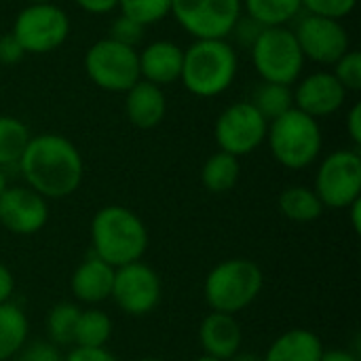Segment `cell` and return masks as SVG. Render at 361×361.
<instances>
[{
    "mask_svg": "<svg viewBox=\"0 0 361 361\" xmlns=\"http://www.w3.org/2000/svg\"><path fill=\"white\" fill-rule=\"evenodd\" d=\"M11 34L21 44L23 53L47 55L57 51L70 34V17L55 2L25 4L15 21Z\"/></svg>",
    "mask_w": 361,
    "mask_h": 361,
    "instance_id": "cell-8",
    "label": "cell"
},
{
    "mask_svg": "<svg viewBox=\"0 0 361 361\" xmlns=\"http://www.w3.org/2000/svg\"><path fill=\"white\" fill-rule=\"evenodd\" d=\"M319 361H360L353 353H349V351H338V349H334V351H324V355H322V360Z\"/></svg>",
    "mask_w": 361,
    "mask_h": 361,
    "instance_id": "cell-40",
    "label": "cell"
},
{
    "mask_svg": "<svg viewBox=\"0 0 361 361\" xmlns=\"http://www.w3.org/2000/svg\"><path fill=\"white\" fill-rule=\"evenodd\" d=\"M324 207L347 209L361 197V157L357 150H334L328 154L315 178L313 188Z\"/></svg>",
    "mask_w": 361,
    "mask_h": 361,
    "instance_id": "cell-10",
    "label": "cell"
},
{
    "mask_svg": "<svg viewBox=\"0 0 361 361\" xmlns=\"http://www.w3.org/2000/svg\"><path fill=\"white\" fill-rule=\"evenodd\" d=\"M336 80L345 87V91H360L361 89V53L357 51H347L336 63L334 72Z\"/></svg>",
    "mask_w": 361,
    "mask_h": 361,
    "instance_id": "cell-30",
    "label": "cell"
},
{
    "mask_svg": "<svg viewBox=\"0 0 361 361\" xmlns=\"http://www.w3.org/2000/svg\"><path fill=\"white\" fill-rule=\"evenodd\" d=\"M110 336H112V319L104 311H97V309L80 311L76 332H74L76 347L99 349L110 341Z\"/></svg>",
    "mask_w": 361,
    "mask_h": 361,
    "instance_id": "cell-26",
    "label": "cell"
},
{
    "mask_svg": "<svg viewBox=\"0 0 361 361\" xmlns=\"http://www.w3.org/2000/svg\"><path fill=\"white\" fill-rule=\"evenodd\" d=\"M15 357L17 361H63V357L59 355V349L53 343H40V341L23 345V349Z\"/></svg>",
    "mask_w": 361,
    "mask_h": 361,
    "instance_id": "cell-33",
    "label": "cell"
},
{
    "mask_svg": "<svg viewBox=\"0 0 361 361\" xmlns=\"http://www.w3.org/2000/svg\"><path fill=\"white\" fill-rule=\"evenodd\" d=\"M118 8L121 15L146 27L171 15V0H118Z\"/></svg>",
    "mask_w": 361,
    "mask_h": 361,
    "instance_id": "cell-29",
    "label": "cell"
},
{
    "mask_svg": "<svg viewBox=\"0 0 361 361\" xmlns=\"http://www.w3.org/2000/svg\"><path fill=\"white\" fill-rule=\"evenodd\" d=\"M121 311L133 317L148 315L161 302V279L144 262H131L114 271L112 294Z\"/></svg>",
    "mask_w": 361,
    "mask_h": 361,
    "instance_id": "cell-12",
    "label": "cell"
},
{
    "mask_svg": "<svg viewBox=\"0 0 361 361\" xmlns=\"http://www.w3.org/2000/svg\"><path fill=\"white\" fill-rule=\"evenodd\" d=\"M241 176V163L237 157L218 150L216 154H212L201 169V182L209 192L222 195L228 192L237 186Z\"/></svg>",
    "mask_w": 361,
    "mask_h": 361,
    "instance_id": "cell-22",
    "label": "cell"
},
{
    "mask_svg": "<svg viewBox=\"0 0 361 361\" xmlns=\"http://www.w3.org/2000/svg\"><path fill=\"white\" fill-rule=\"evenodd\" d=\"M279 209L292 222H313L324 214L317 192L307 186H290L279 195Z\"/></svg>",
    "mask_w": 361,
    "mask_h": 361,
    "instance_id": "cell-24",
    "label": "cell"
},
{
    "mask_svg": "<svg viewBox=\"0 0 361 361\" xmlns=\"http://www.w3.org/2000/svg\"><path fill=\"white\" fill-rule=\"evenodd\" d=\"M13 290H15V277H13V273H11L6 267L0 262V305L11 300Z\"/></svg>",
    "mask_w": 361,
    "mask_h": 361,
    "instance_id": "cell-39",
    "label": "cell"
},
{
    "mask_svg": "<svg viewBox=\"0 0 361 361\" xmlns=\"http://www.w3.org/2000/svg\"><path fill=\"white\" fill-rule=\"evenodd\" d=\"M252 106L267 118V123H271L294 108L292 87L277 85V82H262L252 95Z\"/></svg>",
    "mask_w": 361,
    "mask_h": 361,
    "instance_id": "cell-25",
    "label": "cell"
},
{
    "mask_svg": "<svg viewBox=\"0 0 361 361\" xmlns=\"http://www.w3.org/2000/svg\"><path fill=\"white\" fill-rule=\"evenodd\" d=\"M199 341L205 351V355L218 357V360H231L239 353L243 343V332L235 315L216 313L212 311L199 328Z\"/></svg>",
    "mask_w": 361,
    "mask_h": 361,
    "instance_id": "cell-17",
    "label": "cell"
},
{
    "mask_svg": "<svg viewBox=\"0 0 361 361\" xmlns=\"http://www.w3.org/2000/svg\"><path fill=\"white\" fill-rule=\"evenodd\" d=\"M167 112V99L161 87L137 80L127 93H125V114L129 123L137 129H154L161 125Z\"/></svg>",
    "mask_w": 361,
    "mask_h": 361,
    "instance_id": "cell-18",
    "label": "cell"
},
{
    "mask_svg": "<svg viewBox=\"0 0 361 361\" xmlns=\"http://www.w3.org/2000/svg\"><path fill=\"white\" fill-rule=\"evenodd\" d=\"M82 66L89 80L110 93H127L142 78L137 49L112 38L93 42L85 53Z\"/></svg>",
    "mask_w": 361,
    "mask_h": 361,
    "instance_id": "cell-7",
    "label": "cell"
},
{
    "mask_svg": "<svg viewBox=\"0 0 361 361\" xmlns=\"http://www.w3.org/2000/svg\"><path fill=\"white\" fill-rule=\"evenodd\" d=\"M267 118L252 106V102H237L220 112L214 135L222 152L239 159L260 148L267 140Z\"/></svg>",
    "mask_w": 361,
    "mask_h": 361,
    "instance_id": "cell-11",
    "label": "cell"
},
{
    "mask_svg": "<svg viewBox=\"0 0 361 361\" xmlns=\"http://www.w3.org/2000/svg\"><path fill=\"white\" fill-rule=\"evenodd\" d=\"M114 271L116 269H112L110 264H106L97 256L82 260L70 279L72 294L80 302H87V305H97V302L108 300L112 294Z\"/></svg>",
    "mask_w": 361,
    "mask_h": 361,
    "instance_id": "cell-19",
    "label": "cell"
},
{
    "mask_svg": "<svg viewBox=\"0 0 361 361\" xmlns=\"http://www.w3.org/2000/svg\"><path fill=\"white\" fill-rule=\"evenodd\" d=\"M264 142H269L271 154L279 165L305 169L319 157L324 137L317 118L292 108L269 123Z\"/></svg>",
    "mask_w": 361,
    "mask_h": 361,
    "instance_id": "cell-5",
    "label": "cell"
},
{
    "mask_svg": "<svg viewBox=\"0 0 361 361\" xmlns=\"http://www.w3.org/2000/svg\"><path fill=\"white\" fill-rule=\"evenodd\" d=\"M49 220L47 199L27 186H8L0 195V224L15 235H34Z\"/></svg>",
    "mask_w": 361,
    "mask_h": 361,
    "instance_id": "cell-14",
    "label": "cell"
},
{
    "mask_svg": "<svg viewBox=\"0 0 361 361\" xmlns=\"http://www.w3.org/2000/svg\"><path fill=\"white\" fill-rule=\"evenodd\" d=\"M324 351V343L317 334L305 328H294L283 332L269 347L262 361H319Z\"/></svg>",
    "mask_w": 361,
    "mask_h": 361,
    "instance_id": "cell-20",
    "label": "cell"
},
{
    "mask_svg": "<svg viewBox=\"0 0 361 361\" xmlns=\"http://www.w3.org/2000/svg\"><path fill=\"white\" fill-rule=\"evenodd\" d=\"M197 361H226V360H218V357H212V355H205V353H203V355H201Z\"/></svg>",
    "mask_w": 361,
    "mask_h": 361,
    "instance_id": "cell-44",
    "label": "cell"
},
{
    "mask_svg": "<svg viewBox=\"0 0 361 361\" xmlns=\"http://www.w3.org/2000/svg\"><path fill=\"white\" fill-rule=\"evenodd\" d=\"M260 32H262V25H260V23H256V21H254L252 17H247V15H241V17L237 19V23H235V27H233L231 34H235V38H237L241 44L252 47Z\"/></svg>",
    "mask_w": 361,
    "mask_h": 361,
    "instance_id": "cell-34",
    "label": "cell"
},
{
    "mask_svg": "<svg viewBox=\"0 0 361 361\" xmlns=\"http://www.w3.org/2000/svg\"><path fill=\"white\" fill-rule=\"evenodd\" d=\"M347 209L351 212V226H353V231L360 235L361 233V197L357 199V201H353Z\"/></svg>",
    "mask_w": 361,
    "mask_h": 361,
    "instance_id": "cell-41",
    "label": "cell"
},
{
    "mask_svg": "<svg viewBox=\"0 0 361 361\" xmlns=\"http://www.w3.org/2000/svg\"><path fill=\"white\" fill-rule=\"evenodd\" d=\"M30 137V129L23 121L0 114V167L19 163Z\"/></svg>",
    "mask_w": 361,
    "mask_h": 361,
    "instance_id": "cell-27",
    "label": "cell"
},
{
    "mask_svg": "<svg viewBox=\"0 0 361 361\" xmlns=\"http://www.w3.org/2000/svg\"><path fill=\"white\" fill-rule=\"evenodd\" d=\"M80 317V309L72 302H59L51 309L47 317V332L51 343L57 347H66L74 343L76 324Z\"/></svg>",
    "mask_w": 361,
    "mask_h": 361,
    "instance_id": "cell-28",
    "label": "cell"
},
{
    "mask_svg": "<svg viewBox=\"0 0 361 361\" xmlns=\"http://www.w3.org/2000/svg\"><path fill=\"white\" fill-rule=\"evenodd\" d=\"M30 324L25 313L8 302L0 305V361L13 360L25 345Z\"/></svg>",
    "mask_w": 361,
    "mask_h": 361,
    "instance_id": "cell-21",
    "label": "cell"
},
{
    "mask_svg": "<svg viewBox=\"0 0 361 361\" xmlns=\"http://www.w3.org/2000/svg\"><path fill=\"white\" fill-rule=\"evenodd\" d=\"M140 361H161V360H152V357H146V360H140Z\"/></svg>",
    "mask_w": 361,
    "mask_h": 361,
    "instance_id": "cell-46",
    "label": "cell"
},
{
    "mask_svg": "<svg viewBox=\"0 0 361 361\" xmlns=\"http://www.w3.org/2000/svg\"><path fill=\"white\" fill-rule=\"evenodd\" d=\"M262 286L264 275L254 260L231 258L209 271L203 294L212 311L237 315L260 296Z\"/></svg>",
    "mask_w": 361,
    "mask_h": 361,
    "instance_id": "cell-4",
    "label": "cell"
},
{
    "mask_svg": "<svg viewBox=\"0 0 361 361\" xmlns=\"http://www.w3.org/2000/svg\"><path fill=\"white\" fill-rule=\"evenodd\" d=\"M6 188H8V184H6V173H4L2 167H0V195H2Z\"/></svg>",
    "mask_w": 361,
    "mask_h": 361,
    "instance_id": "cell-43",
    "label": "cell"
},
{
    "mask_svg": "<svg viewBox=\"0 0 361 361\" xmlns=\"http://www.w3.org/2000/svg\"><path fill=\"white\" fill-rule=\"evenodd\" d=\"M140 55V76L157 87H167L180 80L184 49L173 40H154L142 49Z\"/></svg>",
    "mask_w": 361,
    "mask_h": 361,
    "instance_id": "cell-16",
    "label": "cell"
},
{
    "mask_svg": "<svg viewBox=\"0 0 361 361\" xmlns=\"http://www.w3.org/2000/svg\"><path fill=\"white\" fill-rule=\"evenodd\" d=\"M357 6V0H302V8L309 15L326 17V19H345Z\"/></svg>",
    "mask_w": 361,
    "mask_h": 361,
    "instance_id": "cell-31",
    "label": "cell"
},
{
    "mask_svg": "<svg viewBox=\"0 0 361 361\" xmlns=\"http://www.w3.org/2000/svg\"><path fill=\"white\" fill-rule=\"evenodd\" d=\"M91 243L93 256L112 269H121L142 260L148 250V231L135 212L123 205H106L93 216Z\"/></svg>",
    "mask_w": 361,
    "mask_h": 361,
    "instance_id": "cell-2",
    "label": "cell"
},
{
    "mask_svg": "<svg viewBox=\"0 0 361 361\" xmlns=\"http://www.w3.org/2000/svg\"><path fill=\"white\" fill-rule=\"evenodd\" d=\"M63 361H116V357L110 351H106L104 347H99V349L74 347Z\"/></svg>",
    "mask_w": 361,
    "mask_h": 361,
    "instance_id": "cell-36",
    "label": "cell"
},
{
    "mask_svg": "<svg viewBox=\"0 0 361 361\" xmlns=\"http://www.w3.org/2000/svg\"><path fill=\"white\" fill-rule=\"evenodd\" d=\"M294 36L305 59L322 66H334L349 51V34L336 19L305 15L294 27Z\"/></svg>",
    "mask_w": 361,
    "mask_h": 361,
    "instance_id": "cell-13",
    "label": "cell"
},
{
    "mask_svg": "<svg viewBox=\"0 0 361 361\" xmlns=\"http://www.w3.org/2000/svg\"><path fill=\"white\" fill-rule=\"evenodd\" d=\"M247 17L262 27L288 25L302 11V0H241Z\"/></svg>",
    "mask_w": 361,
    "mask_h": 361,
    "instance_id": "cell-23",
    "label": "cell"
},
{
    "mask_svg": "<svg viewBox=\"0 0 361 361\" xmlns=\"http://www.w3.org/2000/svg\"><path fill=\"white\" fill-rule=\"evenodd\" d=\"M19 169L27 188L44 199H66L74 195L82 182L85 163L78 148L63 135L40 133L30 137Z\"/></svg>",
    "mask_w": 361,
    "mask_h": 361,
    "instance_id": "cell-1",
    "label": "cell"
},
{
    "mask_svg": "<svg viewBox=\"0 0 361 361\" xmlns=\"http://www.w3.org/2000/svg\"><path fill=\"white\" fill-rule=\"evenodd\" d=\"M252 63L264 82H277L292 87L302 72L305 55L298 47L294 30L288 25L262 27L254 44L250 47Z\"/></svg>",
    "mask_w": 361,
    "mask_h": 361,
    "instance_id": "cell-6",
    "label": "cell"
},
{
    "mask_svg": "<svg viewBox=\"0 0 361 361\" xmlns=\"http://www.w3.org/2000/svg\"><path fill=\"white\" fill-rule=\"evenodd\" d=\"M108 38H112V40H116L121 44H127V47H133L135 49L142 42V38H144V25H140L137 21L121 15V17L114 19Z\"/></svg>",
    "mask_w": 361,
    "mask_h": 361,
    "instance_id": "cell-32",
    "label": "cell"
},
{
    "mask_svg": "<svg viewBox=\"0 0 361 361\" xmlns=\"http://www.w3.org/2000/svg\"><path fill=\"white\" fill-rule=\"evenodd\" d=\"M292 93H294V108H298L300 112L313 118L332 116L343 108L347 99L345 87L336 80L332 72H313L305 76Z\"/></svg>",
    "mask_w": 361,
    "mask_h": 361,
    "instance_id": "cell-15",
    "label": "cell"
},
{
    "mask_svg": "<svg viewBox=\"0 0 361 361\" xmlns=\"http://www.w3.org/2000/svg\"><path fill=\"white\" fill-rule=\"evenodd\" d=\"M85 13L91 15H106L118 6V0H74Z\"/></svg>",
    "mask_w": 361,
    "mask_h": 361,
    "instance_id": "cell-37",
    "label": "cell"
},
{
    "mask_svg": "<svg viewBox=\"0 0 361 361\" xmlns=\"http://www.w3.org/2000/svg\"><path fill=\"white\" fill-rule=\"evenodd\" d=\"M27 4H42V2H53V0H25Z\"/></svg>",
    "mask_w": 361,
    "mask_h": 361,
    "instance_id": "cell-45",
    "label": "cell"
},
{
    "mask_svg": "<svg viewBox=\"0 0 361 361\" xmlns=\"http://www.w3.org/2000/svg\"><path fill=\"white\" fill-rule=\"evenodd\" d=\"M347 131L355 146H361V104H353L347 114Z\"/></svg>",
    "mask_w": 361,
    "mask_h": 361,
    "instance_id": "cell-38",
    "label": "cell"
},
{
    "mask_svg": "<svg viewBox=\"0 0 361 361\" xmlns=\"http://www.w3.org/2000/svg\"><path fill=\"white\" fill-rule=\"evenodd\" d=\"M228 361H262V357H258L254 353H237V355H233Z\"/></svg>",
    "mask_w": 361,
    "mask_h": 361,
    "instance_id": "cell-42",
    "label": "cell"
},
{
    "mask_svg": "<svg viewBox=\"0 0 361 361\" xmlns=\"http://www.w3.org/2000/svg\"><path fill=\"white\" fill-rule=\"evenodd\" d=\"M171 15L195 40L231 36L243 15L241 0H171Z\"/></svg>",
    "mask_w": 361,
    "mask_h": 361,
    "instance_id": "cell-9",
    "label": "cell"
},
{
    "mask_svg": "<svg viewBox=\"0 0 361 361\" xmlns=\"http://www.w3.org/2000/svg\"><path fill=\"white\" fill-rule=\"evenodd\" d=\"M23 49L17 42V38L8 32L0 36V63L2 66H15L23 59Z\"/></svg>",
    "mask_w": 361,
    "mask_h": 361,
    "instance_id": "cell-35",
    "label": "cell"
},
{
    "mask_svg": "<svg viewBox=\"0 0 361 361\" xmlns=\"http://www.w3.org/2000/svg\"><path fill=\"white\" fill-rule=\"evenodd\" d=\"M237 68V51L226 38L195 40L184 49L180 82L197 97H216L235 82Z\"/></svg>",
    "mask_w": 361,
    "mask_h": 361,
    "instance_id": "cell-3",
    "label": "cell"
}]
</instances>
